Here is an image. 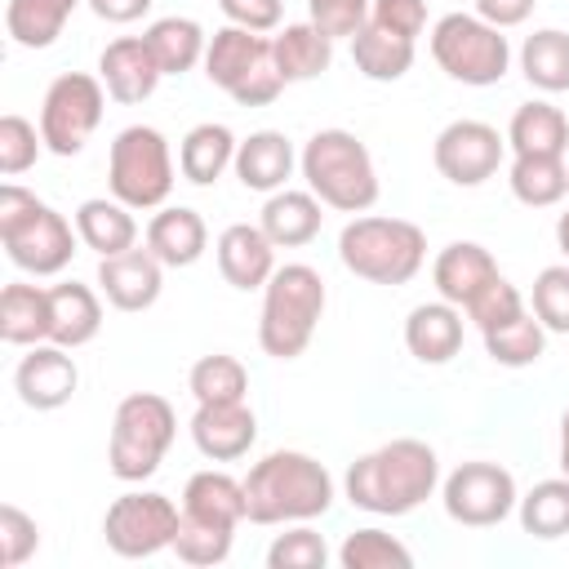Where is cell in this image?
Returning a JSON list of instances; mask_svg holds the SVG:
<instances>
[{"label":"cell","instance_id":"4dcf8cb0","mask_svg":"<svg viewBox=\"0 0 569 569\" xmlns=\"http://www.w3.org/2000/svg\"><path fill=\"white\" fill-rule=\"evenodd\" d=\"M49 307H53L49 342L76 351V347L98 338V329H102V298H98V289H89L80 280L49 284Z\"/></svg>","mask_w":569,"mask_h":569},{"label":"cell","instance_id":"ac0fdd59","mask_svg":"<svg viewBox=\"0 0 569 569\" xmlns=\"http://www.w3.org/2000/svg\"><path fill=\"white\" fill-rule=\"evenodd\" d=\"M182 520L191 525H209V529H240V520H249V502H244V480H236L222 467H204L196 476H187L182 485Z\"/></svg>","mask_w":569,"mask_h":569},{"label":"cell","instance_id":"5b68a950","mask_svg":"<svg viewBox=\"0 0 569 569\" xmlns=\"http://www.w3.org/2000/svg\"><path fill=\"white\" fill-rule=\"evenodd\" d=\"M329 289L316 267L307 262H284L271 271L262 284V311H258V347L271 360H298L325 316Z\"/></svg>","mask_w":569,"mask_h":569},{"label":"cell","instance_id":"603a6c76","mask_svg":"<svg viewBox=\"0 0 569 569\" xmlns=\"http://www.w3.org/2000/svg\"><path fill=\"white\" fill-rule=\"evenodd\" d=\"M164 267H196L209 249V227L200 218V209L191 204H160L147 222V240H142Z\"/></svg>","mask_w":569,"mask_h":569},{"label":"cell","instance_id":"277c9868","mask_svg":"<svg viewBox=\"0 0 569 569\" xmlns=\"http://www.w3.org/2000/svg\"><path fill=\"white\" fill-rule=\"evenodd\" d=\"M298 169L307 191L320 196L325 209L369 213L378 204L382 187H378L373 156L351 129H316L298 151Z\"/></svg>","mask_w":569,"mask_h":569},{"label":"cell","instance_id":"83f0119b","mask_svg":"<svg viewBox=\"0 0 569 569\" xmlns=\"http://www.w3.org/2000/svg\"><path fill=\"white\" fill-rule=\"evenodd\" d=\"M507 151L511 156H569V120L556 102L533 98L511 111L507 124Z\"/></svg>","mask_w":569,"mask_h":569},{"label":"cell","instance_id":"ab89813d","mask_svg":"<svg viewBox=\"0 0 569 569\" xmlns=\"http://www.w3.org/2000/svg\"><path fill=\"white\" fill-rule=\"evenodd\" d=\"M338 565L342 569H409L413 565V551L400 538H391L387 529L369 525V529H356V533L342 538Z\"/></svg>","mask_w":569,"mask_h":569},{"label":"cell","instance_id":"74e56055","mask_svg":"<svg viewBox=\"0 0 569 569\" xmlns=\"http://www.w3.org/2000/svg\"><path fill=\"white\" fill-rule=\"evenodd\" d=\"M516 516H520V529L529 538H542V542L565 538L569 533V476L538 480L529 493H520Z\"/></svg>","mask_w":569,"mask_h":569},{"label":"cell","instance_id":"8fae6325","mask_svg":"<svg viewBox=\"0 0 569 569\" xmlns=\"http://www.w3.org/2000/svg\"><path fill=\"white\" fill-rule=\"evenodd\" d=\"M107 111V89L89 71H62L49 80L40 98V138L44 151L53 156H80L93 129L102 124Z\"/></svg>","mask_w":569,"mask_h":569},{"label":"cell","instance_id":"7a4b0ae2","mask_svg":"<svg viewBox=\"0 0 569 569\" xmlns=\"http://www.w3.org/2000/svg\"><path fill=\"white\" fill-rule=\"evenodd\" d=\"M253 525H302L333 507V476L302 449H271L244 476Z\"/></svg>","mask_w":569,"mask_h":569},{"label":"cell","instance_id":"52a82bcc","mask_svg":"<svg viewBox=\"0 0 569 569\" xmlns=\"http://www.w3.org/2000/svg\"><path fill=\"white\" fill-rule=\"evenodd\" d=\"M178 436V413L160 391H129L111 413L107 467L124 485H142L160 471L169 445Z\"/></svg>","mask_w":569,"mask_h":569},{"label":"cell","instance_id":"bcb514c9","mask_svg":"<svg viewBox=\"0 0 569 569\" xmlns=\"http://www.w3.org/2000/svg\"><path fill=\"white\" fill-rule=\"evenodd\" d=\"M529 302L520 298V289L507 280V276H498L493 284H485L471 302H467V320L485 333V329H493V325H502V320H511V316H520Z\"/></svg>","mask_w":569,"mask_h":569},{"label":"cell","instance_id":"f35d334b","mask_svg":"<svg viewBox=\"0 0 569 569\" xmlns=\"http://www.w3.org/2000/svg\"><path fill=\"white\" fill-rule=\"evenodd\" d=\"M187 391L196 396V405H227V400H244L249 396V369L227 356V351H209L191 365L187 373Z\"/></svg>","mask_w":569,"mask_h":569},{"label":"cell","instance_id":"3957f363","mask_svg":"<svg viewBox=\"0 0 569 569\" xmlns=\"http://www.w3.org/2000/svg\"><path fill=\"white\" fill-rule=\"evenodd\" d=\"M0 244L18 271L40 280V276H58L71 267L80 231L36 191L4 182L0 187Z\"/></svg>","mask_w":569,"mask_h":569},{"label":"cell","instance_id":"db71d44e","mask_svg":"<svg viewBox=\"0 0 569 569\" xmlns=\"http://www.w3.org/2000/svg\"><path fill=\"white\" fill-rule=\"evenodd\" d=\"M556 249L565 253V262H569V209L556 218Z\"/></svg>","mask_w":569,"mask_h":569},{"label":"cell","instance_id":"e575fe53","mask_svg":"<svg viewBox=\"0 0 569 569\" xmlns=\"http://www.w3.org/2000/svg\"><path fill=\"white\" fill-rule=\"evenodd\" d=\"M80 0H9L4 4V31L18 49H49Z\"/></svg>","mask_w":569,"mask_h":569},{"label":"cell","instance_id":"836d02e7","mask_svg":"<svg viewBox=\"0 0 569 569\" xmlns=\"http://www.w3.org/2000/svg\"><path fill=\"white\" fill-rule=\"evenodd\" d=\"M507 187L525 209H551L569 196V164L565 156H511Z\"/></svg>","mask_w":569,"mask_h":569},{"label":"cell","instance_id":"f6af8a7d","mask_svg":"<svg viewBox=\"0 0 569 569\" xmlns=\"http://www.w3.org/2000/svg\"><path fill=\"white\" fill-rule=\"evenodd\" d=\"M231 542H236L231 529H209V525L182 520V525H178V538H173V556H178L182 565L204 569V565H222V560L231 556Z\"/></svg>","mask_w":569,"mask_h":569},{"label":"cell","instance_id":"1f68e13d","mask_svg":"<svg viewBox=\"0 0 569 569\" xmlns=\"http://www.w3.org/2000/svg\"><path fill=\"white\" fill-rule=\"evenodd\" d=\"M413 44H418V40H405V36L378 27V22H365V27L351 36V62H356V71H360L365 80L391 84V80H405V76H409V67H413V58H418Z\"/></svg>","mask_w":569,"mask_h":569},{"label":"cell","instance_id":"ba28073f","mask_svg":"<svg viewBox=\"0 0 569 569\" xmlns=\"http://www.w3.org/2000/svg\"><path fill=\"white\" fill-rule=\"evenodd\" d=\"M107 187L133 213L169 204L173 191V151L156 124H129L111 138L107 151Z\"/></svg>","mask_w":569,"mask_h":569},{"label":"cell","instance_id":"30bf717a","mask_svg":"<svg viewBox=\"0 0 569 569\" xmlns=\"http://www.w3.org/2000/svg\"><path fill=\"white\" fill-rule=\"evenodd\" d=\"M182 507L160 489H129L102 516V538L120 560H147L173 551Z\"/></svg>","mask_w":569,"mask_h":569},{"label":"cell","instance_id":"7c38bea8","mask_svg":"<svg viewBox=\"0 0 569 569\" xmlns=\"http://www.w3.org/2000/svg\"><path fill=\"white\" fill-rule=\"evenodd\" d=\"M440 502H445V516L453 525L493 529V525H502L516 511L520 489H516V476L507 467L485 462V458H471V462H458L440 480Z\"/></svg>","mask_w":569,"mask_h":569},{"label":"cell","instance_id":"ffe728a7","mask_svg":"<svg viewBox=\"0 0 569 569\" xmlns=\"http://www.w3.org/2000/svg\"><path fill=\"white\" fill-rule=\"evenodd\" d=\"M213 258H218V271L231 289L249 293V289H262L276 271V244L267 240V231L258 222H231L222 227L218 244H213Z\"/></svg>","mask_w":569,"mask_h":569},{"label":"cell","instance_id":"8d00e7d4","mask_svg":"<svg viewBox=\"0 0 569 569\" xmlns=\"http://www.w3.org/2000/svg\"><path fill=\"white\" fill-rule=\"evenodd\" d=\"M480 338H485L489 360L502 365V369H529V365H538L542 351H547V329H542V320H538L529 307H525L520 316H511V320L485 329Z\"/></svg>","mask_w":569,"mask_h":569},{"label":"cell","instance_id":"816d5d0a","mask_svg":"<svg viewBox=\"0 0 569 569\" xmlns=\"http://www.w3.org/2000/svg\"><path fill=\"white\" fill-rule=\"evenodd\" d=\"M84 4L93 9V18L124 27V22H138V18H147L156 0H84Z\"/></svg>","mask_w":569,"mask_h":569},{"label":"cell","instance_id":"7bdbcfd3","mask_svg":"<svg viewBox=\"0 0 569 569\" xmlns=\"http://www.w3.org/2000/svg\"><path fill=\"white\" fill-rule=\"evenodd\" d=\"M325 565H329V547L307 520L276 533V542L267 547V569H325Z\"/></svg>","mask_w":569,"mask_h":569},{"label":"cell","instance_id":"4fadbf2b","mask_svg":"<svg viewBox=\"0 0 569 569\" xmlns=\"http://www.w3.org/2000/svg\"><path fill=\"white\" fill-rule=\"evenodd\" d=\"M431 160L453 187H480L502 169L507 133H498L489 120H449L431 142Z\"/></svg>","mask_w":569,"mask_h":569},{"label":"cell","instance_id":"d6a6232c","mask_svg":"<svg viewBox=\"0 0 569 569\" xmlns=\"http://www.w3.org/2000/svg\"><path fill=\"white\" fill-rule=\"evenodd\" d=\"M147 49L156 53L160 71L164 76H187L191 67L204 62V49H209V36L196 18H182V13H169V18H156L147 31H142Z\"/></svg>","mask_w":569,"mask_h":569},{"label":"cell","instance_id":"2e32d148","mask_svg":"<svg viewBox=\"0 0 569 569\" xmlns=\"http://www.w3.org/2000/svg\"><path fill=\"white\" fill-rule=\"evenodd\" d=\"M98 80H102L111 102L138 107V102H147L156 93L164 71H160V62H156V53L147 49L142 36H120L98 53Z\"/></svg>","mask_w":569,"mask_h":569},{"label":"cell","instance_id":"f546056e","mask_svg":"<svg viewBox=\"0 0 569 569\" xmlns=\"http://www.w3.org/2000/svg\"><path fill=\"white\" fill-rule=\"evenodd\" d=\"M49 329H53V307H49V289L44 284L13 280V284L0 289V338L9 347L49 342Z\"/></svg>","mask_w":569,"mask_h":569},{"label":"cell","instance_id":"6da1fadb","mask_svg":"<svg viewBox=\"0 0 569 569\" xmlns=\"http://www.w3.org/2000/svg\"><path fill=\"white\" fill-rule=\"evenodd\" d=\"M436 489H440V458L418 436H396L360 453L342 476L347 502L369 516H409Z\"/></svg>","mask_w":569,"mask_h":569},{"label":"cell","instance_id":"44dd1931","mask_svg":"<svg viewBox=\"0 0 569 569\" xmlns=\"http://www.w3.org/2000/svg\"><path fill=\"white\" fill-rule=\"evenodd\" d=\"M498 276H502V271H498L493 253H489L480 240H449V244L436 253V262H431V284H436V293H440L445 302L462 307V311H467V302H471L485 284H493Z\"/></svg>","mask_w":569,"mask_h":569},{"label":"cell","instance_id":"d6986e66","mask_svg":"<svg viewBox=\"0 0 569 569\" xmlns=\"http://www.w3.org/2000/svg\"><path fill=\"white\" fill-rule=\"evenodd\" d=\"M271 62V36H262V31H244V27H218L213 36H209V49H204V76H209V84L213 89H222V93H236L258 67H267Z\"/></svg>","mask_w":569,"mask_h":569},{"label":"cell","instance_id":"681fc988","mask_svg":"<svg viewBox=\"0 0 569 569\" xmlns=\"http://www.w3.org/2000/svg\"><path fill=\"white\" fill-rule=\"evenodd\" d=\"M222 18L231 27H244V31H280V18H284V4L280 0H218Z\"/></svg>","mask_w":569,"mask_h":569},{"label":"cell","instance_id":"9c48e42d","mask_svg":"<svg viewBox=\"0 0 569 569\" xmlns=\"http://www.w3.org/2000/svg\"><path fill=\"white\" fill-rule=\"evenodd\" d=\"M431 58L436 67L471 89H489L511 71V44L498 27L480 13H445L431 27Z\"/></svg>","mask_w":569,"mask_h":569},{"label":"cell","instance_id":"60d3db41","mask_svg":"<svg viewBox=\"0 0 569 569\" xmlns=\"http://www.w3.org/2000/svg\"><path fill=\"white\" fill-rule=\"evenodd\" d=\"M529 311L542 320L547 333H569V262H551L533 276Z\"/></svg>","mask_w":569,"mask_h":569},{"label":"cell","instance_id":"b9f144b4","mask_svg":"<svg viewBox=\"0 0 569 569\" xmlns=\"http://www.w3.org/2000/svg\"><path fill=\"white\" fill-rule=\"evenodd\" d=\"M44 151V138H40V124H31L27 116L9 111L0 116V173L4 178H18L27 173Z\"/></svg>","mask_w":569,"mask_h":569},{"label":"cell","instance_id":"f907efd6","mask_svg":"<svg viewBox=\"0 0 569 569\" xmlns=\"http://www.w3.org/2000/svg\"><path fill=\"white\" fill-rule=\"evenodd\" d=\"M533 4H538V0H476V13H480L489 27H498V31H511V27L529 22Z\"/></svg>","mask_w":569,"mask_h":569},{"label":"cell","instance_id":"7402d4cb","mask_svg":"<svg viewBox=\"0 0 569 569\" xmlns=\"http://www.w3.org/2000/svg\"><path fill=\"white\" fill-rule=\"evenodd\" d=\"M231 169H236V178H240L244 191L271 196V191H280V187L293 178L298 151H293V142H289L280 129H253L249 138H240Z\"/></svg>","mask_w":569,"mask_h":569},{"label":"cell","instance_id":"5bb4252c","mask_svg":"<svg viewBox=\"0 0 569 569\" xmlns=\"http://www.w3.org/2000/svg\"><path fill=\"white\" fill-rule=\"evenodd\" d=\"M76 387H80V369H76L71 351L58 347V342H36V347H27V356H22L18 369H13V391H18V400H22L27 409H36V413L62 409V405L76 396Z\"/></svg>","mask_w":569,"mask_h":569},{"label":"cell","instance_id":"d4e9b609","mask_svg":"<svg viewBox=\"0 0 569 569\" xmlns=\"http://www.w3.org/2000/svg\"><path fill=\"white\" fill-rule=\"evenodd\" d=\"M258 227L267 231V240L276 249H302L320 236L325 227V204L320 196L311 191H298V187H280L267 196L262 213H258Z\"/></svg>","mask_w":569,"mask_h":569},{"label":"cell","instance_id":"f5cc1de1","mask_svg":"<svg viewBox=\"0 0 569 569\" xmlns=\"http://www.w3.org/2000/svg\"><path fill=\"white\" fill-rule=\"evenodd\" d=\"M556 462H560V476H569V409L560 413V453H556Z\"/></svg>","mask_w":569,"mask_h":569},{"label":"cell","instance_id":"7dc6e473","mask_svg":"<svg viewBox=\"0 0 569 569\" xmlns=\"http://www.w3.org/2000/svg\"><path fill=\"white\" fill-rule=\"evenodd\" d=\"M373 0H307V18L329 36V40H351L369 22Z\"/></svg>","mask_w":569,"mask_h":569},{"label":"cell","instance_id":"484cf974","mask_svg":"<svg viewBox=\"0 0 569 569\" xmlns=\"http://www.w3.org/2000/svg\"><path fill=\"white\" fill-rule=\"evenodd\" d=\"M271 62L284 76V84H302L316 80L333 67V40L307 18V22H284L271 36Z\"/></svg>","mask_w":569,"mask_h":569},{"label":"cell","instance_id":"f1b7e54d","mask_svg":"<svg viewBox=\"0 0 569 569\" xmlns=\"http://www.w3.org/2000/svg\"><path fill=\"white\" fill-rule=\"evenodd\" d=\"M236 147H240V138L227 124L204 120V124L182 133V142H178V173L187 182H196V187H213L236 164Z\"/></svg>","mask_w":569,"mask_h":569},{"label":"cell","instance_id":"8992f818","mask_svg":"<svg viewBox=\"0 0 569 569\" xmlns=\"http://www.w3.org/2000/svg\"><path fill=\"white\" fill-rule=\"evenodd\" d=\"M338 258L356 280L369 284H409L427 262V236L409 218L356 213L338 231Z\"/></svg>","mask_w":569,"mask_h":569},{"label":"cell","instance_id":"9a60e30c","mask_svg":"<svg viewBox=\"0 0 569 569\" xmlns=\"http://www.w3.org/2000/svg\"><path fill=\"white\" fill-rule=\"evenodd\" d=\"M160 289H164V262L147 244L98 258V293L116 311H147V307H156Z\"/></svg>","mask_w":569,"mask_h":569},{"label":"cell","instance_id":"e0dca14e","mask_svg":"<svg viewBox=\"0 0 569 569\" xmlns=\"http://www.w3.org/2000/svg\"><path fill=\"white\" fill-rule=\"evenodd\" d=\"M191 445L209 462H236L253 449L258 440V418L249 400H227V405H196L191 413Z\"/></svg>","mask_w":569,"mask_h":569},{"label":"cell","instance_id":"ee69618b","mask_svg":"<svg viewBox=\"0 0 569 569\" xmlns=\"http://www.w3.org/2000/svg\"><path fill=\"white\" fill-rule=\"evenodd\" d=\"M40 551V525L18 502L0 507V569H22Z\"/></svg>","mask_w":569,"mask_h":569},{"label":"cell","instance_id":"d590c367","mask_svg":"<svg viewBox=\"0 0 569 569\" xmlns=\"http://www.w3.org/2000/svg\"><path fill=\"white\" fill-rule=\"evenodd\" d=\"M520 71L538 93H565L569 89V31L538 27L520 44Z\"/></svg>","mask_w":569,"mask_h":569},{"label":"cell","instance_id":"c3c4849f","mask_svg":"<svg viewBox=\"0 0 569 569\" xmlns=\"http://www.w3.org/2000/svg\"><path fill=\"white\" fill-rule=\"evenodd\" d=\"M369 22L405 36V40H418L427 31V0H373Z\"/></svg>","mask_w":569,"mask_h":569},{"label":"cell","instance_id":"4316f807","mask_svg":"<svg viewBox=\"0 0 569 569\" xmlns=\"http://www.w3.org/2000/svg\"><path fill=\"white\" fill-rule=\"evenodd\" d=\"M76 231H80V244L93 249L98 258H111V253H124L138 244V222H133V209L116 196H89L76 204Z\"/></svg>","mask_w":569,"mask_h":569},{"label":"cell","instance_id":"cb8c5ba5","mask_svg":"<svg viewBox=\"0 0 569 569\" xmlns=\"http://www.w3.org/2000/svg\"><path fill=\"white\" fill-rule=\"evenodd\" d=\"M405 347L418 365H449L462 351V307L436 298L405 316Z\"/></svg>","mask_w":569,"mask_h":569}]
</instances>
